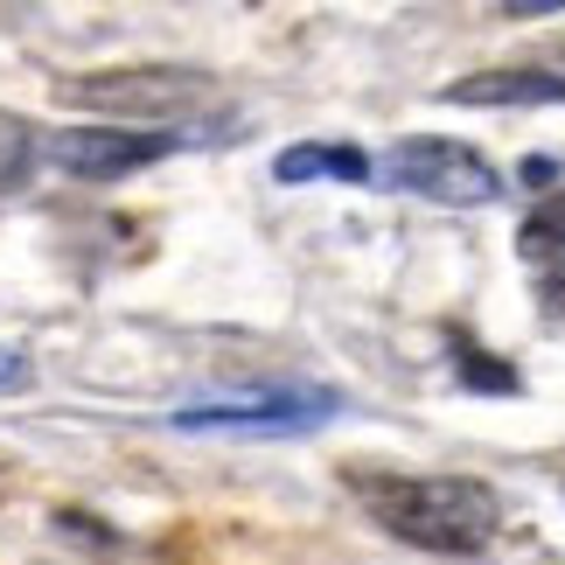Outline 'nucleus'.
<instances>
[{
	"label": "nucleus",
	"instance_id": "1",
	"mask_svg": "<svg viewBox=\"0 0 565 565\" xmlns=\"http://www.w3.org/2000/svg\"><path fill=\"white\" fill-rule=\"evenodd\" d=\"M356 495L371 503V516L405 537L419 552H447L468 558L495 537V495L468 475H356Z\"/></svg>",
	"mask_w": 565,
	"mask_h": 565
},
{
	"label": "nucleus",
	"instance_id": "2",
	"mask_svg": "<svg viewBox=\"0 0 565 565\" xmlns=\"http://www.w3.org/2000/svg\"><path fill=\"white\" fill-rule=\"evenodd\" d=\"M377 175L391 189H405V195H426V203H454V210H468V203H495L503 195V175H495V161L489 154H475V147L461 140H440V134H419V140H398L391 154L377 161Z\"/></svg>",
	"mask_w": 565,
	"mask_h": 565
},
{
	"label": "nucleus",
	"instance_id": "3",
	"mask_svg": "<svg viewBox=\"0 0 565 565\" xmlns=\"http://www.w3.org/2000/svg\"><path fill=\"white\" fill-rule=\"evenodd\" d=\"M203 98V84L175 63H126V71H84L63 84V105L77 113H98V119H140V126H161L189 113Z\"/></svg>",
	"mask_w": 565,
	"mask_h": 565
},
{
	"label": "nucleus",
	"instance_id": "4",
	"mask_svg": "<svg viewBox=\"0 0 565 565\" xmlns=\"http://www.w3.org/2000/svg\"><path fill=\"white\" fill-rule=\"evenodd\" d=\"M335 391H252V398H216V405H182V433H315L335 419Z\"/></svg>",
	"mask_w": 565,
	"mask_h": 565
},
{
	"label": "nucleus",
	"instance_id": "5",
	"mask_svg": "<svg viewBox=\"0 0 565 565\" xmlns=\"http://www.w3.org/2000/svg\"><path fill=\"white\" fill-rule=\"evenodd\" d=\"M175 154V134H126V126H77L56 140V161L77 182H119L134 168H154Z\"/></svg>",
	"mask_w": 565,
	"mask_h": 565
},
{
	"label": "nucleus",
	"instance_id": "6",
	"mask_svg": "<svg viewBox=\"0 0 565 565\" xmlns=\"http://www.w3.org/2000/svg\"><path fill=\"white\" fill-rule=\"evenodd\" d=\"M447 105H565V77L545 71H482L447 84Z\"/></svg>",
	"mask_w": 565,
	"mask_h": 565
},
{
	"label": "nucleus",
	"instance_id": "7",
	"mask_svg": "<svg viewBox=\"0 0 565 565\" xmlns=\"http://www.w3.org/2000/svg\"><path fill=\"white\" fill-rule=\"evenodd\" d=\"M279 182H315V175H335V182H371L377 168L371 154H356V147H287V154L273 161Z\"/></svg>",
	"mask_w": 565,
	"mask_h": 565
},
{
	"label": "nucleus",
	"instance_id": "8",
	"mask_svg": "<svg viewBox=\"0 0 565 565\" xmlns=\"http://www.w3.org/2000/svg\"><path fill=\"white\" fill-rule=\"evenodd\" d=\"M516 252L537 258V266H558V258H565V189L545 195V203L524 216V231H516Z\"/></svg>",
	"mask_w": 565,
	"mask_h": 565
},
{
	"label": "nucleus",
	"instance_id": "9",
	"mask_svg": "<svg viewBox=\"0 0 565 565\" xmlns=\"http://www.w3.org/2000/svg\"><path fill=\"white\" fill-rule=\"evenodd\" d=\"M461 384H475V391H516V371L510 363H495V356H482V350H461Z\"/></svg>",
	"mask_w": 565,
	"mask_h": 565
},
{
	"label": "nucleus",
	"instance_id": "10",
	"mask_svg": "<svg viewBox=\"0 0 565 565\" xmlns=\"http://www.w3.org/2000/svg\"><path fill=\"white\" fill-rule=\"evenodd\" d=\"M29 377H35V371H29V356H21V350H0V391H21Z\"/></svg>",
	"mask_w": 565,
	"mask_h": 565
}]
</instances>
